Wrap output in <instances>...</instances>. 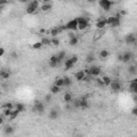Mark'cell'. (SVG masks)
<instances>
[{"label": "cell", "mask_w": 137, "mask_h": 137, "mask_svg": "<svg viewBox=\"0 0 137 137\" xmlns=\"http://www.w3.org/2000/svg\"><path fill=\"white\" fill-rule=\"evenodd\" d=\"M11 56H12V57H14V58H17V54L14 53V51H13V53H11Z\"/></svg>", "instance_id": "42"}, {"label": "cell", "mask_w": 137, "mask_h": 137, "mask_svg": "<svg viewBox=\"0 0 137 137\" xmlns=\"http://www.w3.org/2000/svg\"><path fill=\"white\" fill-rule=\"evenodd\" d=\"M50 92H51V94H56V93H58V92H60V88L57 87L56 85H54V86H51V87H50Z\"/></svg>", "instance_id": "27"}, {"label": "cell", "mask_w": 137, "mask_h": 137, "mask_svg": "<svg viewBox=\"0 0 137 137\" xmlns=\"http://www.w3.org/2000/svg\"><path fill=\"white\" fill-rule=\"evenodd\" d=\"M40 9H41L42 12H47V11H49L51 9V5L48 1H45L44 3H42V5H41Z\"/></svg>", "instance_id": "10"}, {"label": "cell", "mask_w": 137, "mask_h": 137, "mask_svg": "<svg viewBox=\"0 0 137 137\" xmlns=\"http://www.w3.org/2000/svg\"><path fill=\"white\" fill-rule=\"evenodd\" d=\"M60 44V41H59V39L58 38H51V45H54V46H58Z\"/></svg>", "instance_id": "35"}, {"label": "cell", "mask_w": 137, "mask_h": 137, "mask_svg": "<svg viewBox=\"0 0 137 137\" xmlns=\"http://www.w3.org/2000/svg\"><path fill=\"white\" fill-rule=\"evenodd\" d=\"M45 110V106H44V104L39 102V101H35L34 102V106H33V111L35 112H39V114H42Z\"/></svg>", "instance_id": "5"}, {"label": "cell", "mask_w": 137, "mask_h": 137, "mask_svg": "<svg viewBox=\"0 0 137 137\" xmlns=\"http://www.w3.org/2000/svg\"><path fill=\"white\" fill-rule=\"evenodd\" d=\"M77 137H82V136H77Z\"/></svg>", "instance_id": "44"}, {"label": "cell", "mask_w": 137, "mask_h": 137, "mask_svg": "<svg viewBox=\"0 0 137 137\" xmlns=\"http://www.w3.org/2000/svg\"><path fill=\"white\" fill-rule=\"evenodd\" d=\"M63 100H64V102L70 103L72 101V93H71V92H65L64 95H63Z\"/></svg>", "instance_id": "17"}, {"label": "cell", "mask_w": 137, "mask_h": 137, "mask_svg": "<svg viewBox=\"0 0 137 137\" xmlns=\"http://www.w3.org/2000/svg\"><path fill=\"white\" fill-rule=\"evenodd\" d=\"M99 5H100V7L102 8L104 11L107 12V11L110 10V8L112 6V2L109 1V0H101V1L99 2Z\"/></svg>", "instance_id": "4"}, {"label": "cell", "mask_w": 137, "mask_h": 137, "mask_svg": "<svg viewBox=\"0 0 137 137\" xmlns=\"http://www.w3.org/2000/svg\"><path fill=\"white\" fill-rule=\"evenodd\" d=\"M136 42V37L133 33H130V34H127L126 37H125V43L126 44H134Z\"/></svg>", "instance_id": "7"}, {"label": "cell", "mask_w": 137, "mask_h": 137, "mask_svg": "<svg viewBox=\"0 0 137 137\" xmlns=\"http://www.w3.org/2000/svg\"><path fill=\"white\" fill-rule=\"evenodd\" d=\"M68 44H70L71 46L77 45V44H78V38H77V37H74V38L70 39V41H68Z\"/></svg>", "instance_id": "22"}, {"label": "cell", "mask_w": 137, "mask_h": 137, "mask_svg": "<svg viewBox=\"0 0 137 137\" xmlns=\"http://www.w3.org/2000/svg\"><path fill=\"white\" fill-rule=\"evenodd\" d=\"M122 55H123V61H122V62L126 63V62H130L131 60H132L133 55H132L131 51H125V53L122 54Z\"/></svg>", "instance_id": "12"}, {"label": "cell", "mask_w": 137, "mask_h": 137, "mask_svg": "<svg viewBox=\"0 0 137 137\" xmlns=\"http://www.w3.org/2000/svg\"><path fill=\"white\" fill-rule=\"evenodd\" d=\"M86 76H87V74H86V72L85 71H78V72H76L75 73V78L77 80H84Z\"/></svg>", "instance_id": "9"}, {"label": "cell", "mask_w": 137, "mask_h": 137, "mask_svg": "<svg viewBox=\"0 0 137 137\" xmlns=\"http://www.w3.org/2000/svg\"><path fill=\"white\" fill-rule=\"evenodd\" d=\"M93 61H94V56L92 55V54H89V55H88L87 57H86V62H87V63H92Z\"/></svg>", "instance_id": "30"}, {"label": "cell", "mask_w": 137, "mask_h": 137, "mask_svg": "<svg viewBox=\"0 0 137 137\" xmlns=\"http://www.w3.org/2000/svg\"><path fill=\"white\" fill-rule=\"evenodd\" d=\"M118 59L120 60V61H123V55H119L118 56Z\"/></svg>", "instance_id": "43"}, {"label": "cell", "mask_w": 137, "mask_h": 137, "mask_svg": "<svg viewBox=\"0 0 137 137\" xmlns=\"http://www.w3.org/2000/svg\"><path fill=\"white\" fill-rule=\"evenodd\" d=\"M39 6H40V2L37 1V0L30 1L29 3H28L27 8H26V13L27 14H34L35 11L39 9Z\"/></svg>", "instance_id": "1"}, {"label": "cell", "mask_w": 137, "mask_h": 137, "mask_svg": "<svg viewBox=\"0 0 137 137\" xmlns=\"http://www.w3.org/2000/svg\"><path fill=\"white\" fill-rule=\"evenodd\" d=\"M77 28H78V23H77V19L76 18L67 22L65 25V29L70 30V31H75V30H77Z\"/></svg>", "instance_id": "3"}, {"label": "cell", "mask_w": 137, "mask_h": 137, "mask_svg": "<svg viewBox=\"0 0 137 137\" xmlns=\"http://www.w3.org/2000/svg\"><path fill=\"white\" fill-rule=\"evenodd\" d=\"M136 65H137V62H136Z\"/></svg>", "instance_id": "45"}, {"label": "cell", "mask_w": 137, "mask_h": 137, "mask_svg": "<svg viewBox=\"0 0 137 137\" xmlns=\"http://www.w3.org/2000/svg\"><path fill=\"white\" fill-rule=\"evenodd\" d=\"M59 63H60V62H59V60H58V58H57V56H51L50 59H49V65H50L51 67H56Z\"/></svg>", "instance_id": "8"}, {"label": "cell", "mask_w": 137, "mask_h": 137, "mask_svg": "<svg viewBox=\"0 0 137 137\" xmlns=\"http://www.w3.org/2000/svg\"><path fill=\"white\" fill-rule=\"evenodd\" d=\"M63 80H64V87H70L72 85V80L70 77H67V76H64Z\"/></svg>", "instance_id": "23"}, {"label": "cell", "mask_w": 137, "mask_h": 137, "mask_svg": "<svg viewBox=\"0 0 137 137\" xmlns=\"http://www.w3.org/2000/svg\"><path fill=\"white\" fill-rule=\"evenodd\" d=\"M101 79L103 80V83H104V85H105V86H110V84H111V79H110L109 76L104 75V76H102V77H101Z\"/></svg>", "instance_id": "13"}, {"label": "cell", "mask_w": 137, "mask_h": 137, "mask_svg": "<svg viewBox=\"0 0 137 137\" xmlns=\"http://www.w3.org/2000/svg\"><path fill=\"white\" fill-rule=\"evenodd\" d=\"M88 26H89V24H80V25H78L77 30H79V31H84V30L87 29Z\"/></svg>", "instance_id": "32"}, {"label": "cell", "mask_w": 137, "mask_h": 137, "mask_svg": "<svg viewBox=\"0 0 137 137\" xmlns=\"http://www.w3.org/2000/svg\"><path fill=\"white\" fill-rule=\"evenodd\" d=\"M3 54H5V48L1 47V48H0V57H2Z\"/></svg>", "instance_id": "41"}, {"label": "cell", "mask_w": 137, "mask_h": 137, "mask_svg": "<svg viewBox=\"0 0 137 137\" xmlns=\"http://www.w3.org/2000/svg\"><path fill=\"white\" fill-rule=\"evenodd\" d=\"M0 75H1V77H2L3 79H8V78L10 77L11 73H10L9 71H1V74H0Z\"/></svg>", "instance_id": "28"}, {"label": "cell", "mask_w": 137, "mask_h": 137, "mask_svg": "<svg viewBox=\"0 0 137 137\" xmlns=\"http://www.w3.org/2000/svg\"><path fill=\"white\" fill-rule=\"evenodd\" d=\"M115 21H116V16H110V17H108L106 19V23H107L108 26H111L112 24L115 23Z\"/></svg>", "instance_id": "29"}, {"label": "cell", "mask_w": 137, "mask_h": 137, "mask_svg": "<svg viewBox=\"0 0 137 137\" xmlns=\"http://www.w3.org/2000/svg\"><path fill=\"white\" fill-rule=\"evenodd\" d=\"M51 98H53V96H51V94H46V96H45V101H46V102H50V101H51Z\"/></svg>", "instance_id": "39"}, {"label": "cell", "mask_w": 137, "mask_h": 137, "mask_svg": "<svg viewBox=\"0 0 137 137\" xmlns=\"http://www.w3.org/2000/svg\"><path fill=\"white\" fill-rule=\"evenodd\" d=\"M58 115H59V112H58L57 110H56V109H51L50 112H49V118L53 119V120H55V119L58 118Z\"/></svg>", "instance_id": "19"}, {"label": "cell", "mask_w": 137, "mask_h": 137, "mask_svg": "<svg viewBox=\"0 0 137 137\" xmlns=\"http://www.w3.org/2000/svg\"><path fill=\"white\" fill-rule=\"evenodd\" d=\"M132 114L137 117V107H134V108H133V109H132Z\"/></svg>", "instance_id": "40"}, {"label": "cell", "mask_w": 137, "mask_h": 137, "mask_svg": "<svg viewBox=\"0 0 137 137\" xmlns=\"http://www.w3.org/2000/svg\"><path fill=\"white\" fill-rule=\"evenodd\" d=\"M3 109H13V104H12V103H7V104H5V106H3Z\"/></svg>", "instance_id": "37"}, {"label": "cell", "mask_w": 137, "mask_h": 137, "mask_svg": "<svg viewBox=\"0 0 137 137\" xmlns=\"http://www.w3.org/2000/svg\"><path fill=\"white\" fill-rule=\"evenodd\" d=\"M56 56H57V58H58V60H59V62H61L62 60L65 59L66 54H65V51H64V50H60L59 53H58V55H56Z\"/></svg>", "instance_id": "14"}, {"label": "cell", "mask_w": 137, "mask_h": 137, "mask_svg": "<svg viewBox=\"0 0 137 137\" xmlns=\"http://www.w3.org/2000/svg\"><path fill=\"white\" fill-rule=\"evenodd\" d=\"M76 19H77L78 25H80V24H89V22H88V19H87V18H85V17H77Z\"/></svg>", "instance_id": "31"}, {"label": "cell", "mask_w": 137, "mask_h": 137, "mask_svg": "<svg viewBox=\"0 0 137 137\" xmlns=\"http://www.w3.org/2000/svg\"><path fill=\"white\" fill-rule=\"evenodd\" d=\"M108 55H109V53H108V50L107 49H102L100 51V57L101 58H103V59H105L108 57Z\"/></svg>", "instance_id": "25"}, {"label": "cell", "mask_w": 137, "mask_h": 137, "mask_svg": "<svg viewBox=\"0 0 137 137\" xmlns=\"http://www.w3.org/2000/svg\"><path fill=\"white\" fill-rule=\"evenodd\" d=\"M3 132H5L6 135H11L12 133L14 132V128H13V126H11V125H7L5 128H3Z\"/></svg>", "instance_id": "15"}, {"label": "cell", "mask_w": 137, "mask_h": 137, "mask_svg": "<svg viewBox=\"0 0 137 137\" xmlns=\"http://www.w3.org/2000/svg\"><path fill=\"white\" fill-rule=\"evenodd\" d=\"M110 88H111V90L115 91V92L120 91V90H121V84H120L119 82H117V80H115V82H111Z\"/></svg>", "instance_id": "6"}, {"label": "cell", "mask_w": 137, "mask_h": 137, "mask_svg": "<svg viewBox=\"0 0 137 137\" xmlns=\"http://www.w3.org/2000/svg\"><path fill=\"white\" fill-rule=\"evenodd\" d=\"M55 85H56L57 87H59V88L64 87V80H63V78H58L57 80H56Z\"/></svg>", "instance_id": "26"}, {"label": "cell", "mask_w": 137, "mask_h": 137, "mask_svg": "<svg viewBox=\"0 0 137 137\" xmlns=\"http://www.w3.org/2000/svg\"><path fill=\"white\" fill-rule=\"evenodd\" d=\"M118 26H120V18H119V16H116V21L111 25V27H118Z\"/></svg>", "instance_id": "36"}, {"label": "cell", "mask_w": 137, "mask_h": 137, "mask_svg": "<svg viewBox=\"0 0 137 137\" xmlns=\"http://www.w3.org/2000/svg\"><path fill=\"white\" fill-rule=\"evenodd\" d=\"M86 74L91 76V77H98V76L101 74V67L96 66V65H92L89 70L86 72Z\"/></svg>", "instance_id": "2"}, {"label": "cell", "mask_w": 137, "mask_h": 137, "mask_svg": "<svg viewBox=\"0 0 137 137\" xmlns=\"http://www.w3.org/2000/svg\"><path fill=\"white\" fill-rule=\"evenodd\" d=\"M88 106H89V104H88V101H87L86 99H83V100H80L79 107H82V108H88Z\"/></svg>", "instance_id": "21"}, {"label": "cell", "mask_w": 137, "mask_h": 137, "mask_svg": "<svg viewBox=\"0 0 137 137\" xmlns=\"http://www.w3.org/2000/svg\"><path fill=\"white\" fill-rule=\"evenodd\" d=\"M24 108H25V106H24L23 104H21V103H17V105L15 106V109L17 110V111H19V112L24 111Z\"/></svg>", "instance_id": "34"}, {"label": "cell", "mask_w": 137, "mask_h": 137, "mask_svg": "<svg viewBox=\"0 0 137 137\" xmlns=\"http://www.w3.org/2000/svg\"><path fill=\"white\" fill-rule=\"evenodd\" d=\"M127 71H128V73H130L131 75H136V74H137V65H131V66H128Z\"/></svg>", "instance_id": "18"}, {"label": "cell", "mask_w": 137, "mask_h": 137, "mask_svg": "<svg viewBox=\"0 0 137 137\" xmlns=\"http://www.w3.org/2000/svg\"><path fill=\"white\" fill-rule=\"evenodd\" d=\"M42 46H43V45H42L41 41H40V42H35L33 45H32V48H33V49H41Z\"/></svg>", "instance_id": "33"}, {"label": "cell", "mask_w": 137, "mask_h": 137, "mask_svg": "<svg viewBox=\"0 0 137 137\" xmlns=\"http://www.w3.org/2000/svg\"><path fill=\"white\" fill-rule=\"evenodd\" d=\"M41 43H42V45H50L51 44V39H48V38H42L41 40Z\"/></svg>", "instance_id": "24"}, {"label": "cell", "mask_w": 137, "mask_h": 137, "mask_svg": "<svg viewBox=\"0 0 137 137\" xmlns=\"http://www.w3.org/2000/svg\"><path fill=\"white\" fill-rule=\"evenodd\" d=\"M64 66H65V70H70V68L74 66V63L72 62L71 59H67V60H65V62H64Z\"/></svg>", "instance_id": "16"}, {"label": "cell", "mask_w": 137, "mask_h": 137, "mask_svg": "<svg viewBox=\"0 0 137 137\" xmlns=\"http://www.w3.org/2000/svg\"><path fill=\"white\" fill-rule=\"evenodd\" d=\"M96 28L98 29H104L106 26H107V23H106V19H103V18H101L100 21H98V23H96Z\"/></svg>", "instance_id": "11"}, {"label": "cell", "mask_w": 137, "mask_h": 137, "mask_svg": "<svg viewBox=\"0 0 137 137\" xmlns=\"http://www.w3.org/2000/svg\"><path fill=\"white\" fill-rule=\"evenodd\" d=\"M59 33H60L59 28H53V29L50 30V34H51V37L53 38H57Z\"/></svg>", "instance_id": "20"}, {"label": "cell", "mask_w": 137, "mask_h": 137, "mask_svg": "<svg viewBox=\"0 0 137 137\" xmlns=\"http://www.w3.org/2000/svg\"><path fill=\"white\" fill-rule=\"evenodd\" d=\"M70 59L72 60V62H73L74 64L77 63V61H78V57H77V56H73V57H71Z\"/></svg>", "instance_id": "38"}]
</instances>
